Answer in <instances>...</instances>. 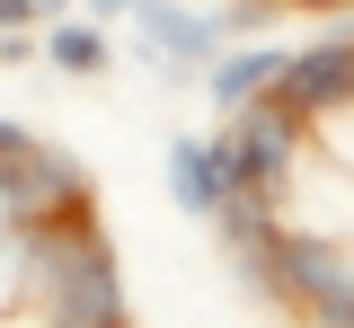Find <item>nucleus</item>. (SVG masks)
Masks as SVG:
<instances>
[{
  "label": "nucleus",
  "mask_w": 354,
  "mask_h": 328,
  "mask_svg": "<svg viewBox=\"0 0 354 328\" xmlns=\"http://www.w3.org/2000/svg\"><path fill=\"white\" fill-rule=\"evenodd\" d=\"M310 125L292 116V107H274V98H248V107H230L221 116V195H257V204H283V187H292V160H301Z\"/></svg>",
  "instance_id": "f257e3e1"
},
{
  "label": "nucleus",
  "mask_w": 354,
  "mask_h": 328,
  "mask_svg": "<svg viewBox=\"0 0 354 328\" xmlns=\"http://www.w3.org/2000/svg\"><path fill=\"white\" fill-rule=\"evenodd\" d=\"M115 27H133V45H142V62H151L160 80H195V71L221 53L213 9H195V0H124Z\"/></svg>",
  "instance_id": "f03ea898"
},
{
  "label": "nucleus",
  "mask_w": 354,
  "mask_h": 328,
  "mask_svg": "<svg viewBox=\"0 0 354 328\" xmlns=\"http://www.w3.org/2000/svg\"><path fill=\"white\" fill-rule=\"evenodd\" d=\"M274 107H292L301 125H319V116H346V98H354V45H346V18H328V36L319 45H283V71H274Z\"/></svg>",
  "instance_id": "7ed1b4c3"
},
{
  "label": "nucleus",
  "mask_w": 354,
  "mask_h": 328,
  "mask_svg": "<svg viewBox=\"0 0 354 328\" xmlns=\"http://www.w3.org/2000/svg\"><path fill=\"white\" fill-rule=\"evenodd\" d=\"M274 71H283V45H274V36H230V45H221L195 80H204V98L230 116V107H248V98L274 89Z\"/></svg>",
  "instance_id": "20e7f679"
},
{
  "label": "nucleus",
  "mask_w": 354,
  "mask_h": 328,
  "mask_svg": "<svg viewBox=\"0 0 354 328\" xmlns=\"http://www.w3.org/2000/svg\"><path fill=\"white\" fill-rule=\"evenodd\" d=\"M160 169H169V204L177 213L204 222V213L221 204V151H213V134H169V160H160Z\"/></svg>",
  "instance_id": "39448f33"
},
{
  "label": "nucleus",
  "mask_w": 354,
  "mask_h": 328,
  "mask_svg": "<svg viewBox=\"0 0 354 328\" xmlns=\"http://www.w3.org/2000/svg\"><path fill=\"white\" fill-rule=\"evenodd\" d=\"M36 53L62 71V80H88V71H106V27L62 9V18H44V27H36Z\"/></svg>",
  "instance_id": "423d86ee"
},
{
  "label": "nucleus",
  "mask_w": 354,
  "mask_h": 328,
  "mask_svg": "<svg viewBox=\"0 0 354 328\" xmlns=\"http://www.w3.org/2000/svg\"><path fill=\"white\" fill-rule=\"evenodd\" d=\"M18 142H27V125H18V116H0V160H9Z\"/></svg>",
  "instance_id": "0eeeda50"
},
{
  "label": "nucleus",
  "mask_w": 354,
  "mask_h": 328,
  "mask_svg": "<svg viewBox=\"0 0 354 328\" xmlns=\"http://www.w3.org/2000/svg\"><path fill=\"white\" fill-rule=\"evenodd\" d=\"M62 9H71V0H27V18H36V27H44V18H62Z\"/></svg>",
  "instance_id": "6e6552de"
},
{
  "label": "nucleus",
  "mask_w": 354,
  "mask_h": 328,
  "mask_svg": "<svg viewBox=\"0 0 354 328\" xmlns=\"http://www.w3.org/2000/svg\"><path fill=\"white\" fill-rule=\"evenodd\" d=\"M266 9H283V0H266Z\"/></svg>",
  "instance_id": "1a4fd4ad"
}]
</instances>
